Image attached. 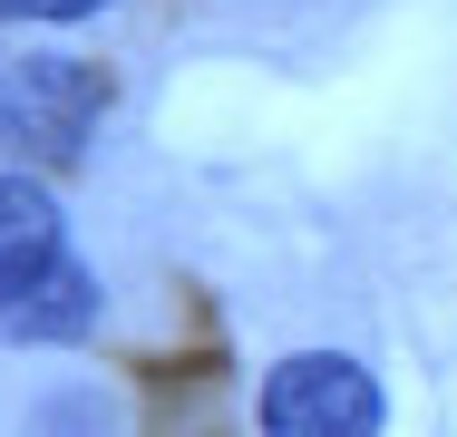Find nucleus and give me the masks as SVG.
Listing matches in <instances>:
<instances>
[{"label": "nucleus", "mask_w": 457, "mask_h": 437, "mask_svg": "<svg viewBox=\"0 0 457 437\" xmlns=\"http://www.w3.org/2000/svg\"><path fill=\"white\" fill-rule=\"evenodd\" d=\"M117 107V78L79 59V49H20L0 69V166H29V175H59L97 146Z\"/></svg>", "instance_id": "f257e3e1"}, {"label": "nucleus", "mask_w": 457, "mask_h": 437, "mask_svg": "<svg viewBox=\"0 0 457 437\" xmlns=\"http://www.w3.org/2000/svg\"><path fill=\"white\" fill-rule=\"evenodd\" d=\"M253 418H263V437H379L389 399L351 350H292L263 369Z\"/></svg>", "instance_id": "f03ea898"}, {"label": "nucleus", "mask_w": 457, "mask_h": 437, "mask_svg": "<svg viewBox=\"0 0 457 437\" xmlns=\"http://www.w3.org/2000/svg\"><path fill=\"white\" fill-rule=\"evenodd\" d=\"M97 272L79 253L39 262V272H20V282H0V341H79L97 331Z\"/></svg>", "instance_id": "7ed1b4c3"}, {"label": "nucleus", "mask_w": 457, "mask_h": 437, "mask_svg": "<svg viewBox=\"0 0 457 437\" xmlns=\"http://www.w3.org/2000/svg\"><path fill=\"white\" fill-rule=\"evenodd\" d=\"M59 253H69L59 194L29 166H0V282H20V272H39V262H59Z\"/></svg>", "instance_id": "20e7f679"}, {"label": "nucleus", "mask_w": 457, "mask_h": 437, "mask_svg": "<svg viewBox=\"0 0 457 437\" xmlns=\"http://www.w3.org/2000/svg\"><path fill=\"white\" fill-rule=\"evenodd\" d=\"M107 0H0V20H39V29H69V20H97Z\"/></svg>", "instance_id": "39448f33"}]
</instances>
